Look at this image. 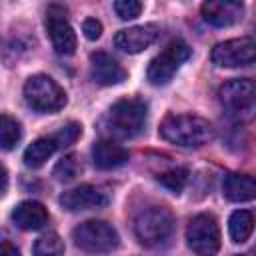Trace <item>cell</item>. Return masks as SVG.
Segmentation results:
<instances>
[{
    "instance_id": "8992f818",
    "label": "cell",
    "mask_w": 256,
    "mask_h": 256,
    "mask_svg": "<svg viewBox=\"0 0 256 256\" xmlns=\"http://www.w3.org/2000/svg\"><path fill=\"white\" fill-rule=\"evenodd\" d=\"M24 100L36 112H58L66 104V94L46 74H34L24 84Z\"/></svg>"
},
{
    "instance_id": "52a82bcc",
    "label": "cell",
    "mask_w": 256,
    "mask_h": 256,
    "mask_svg": "<svg viewBox=\"0 0 256 256\" xmlns=\"http://www.w3.org/2000/svg\"><path fill=\"white\" fill-rule=\"evenodd\" d=\"M188 58H190V46L184 40L176 38V40L168 42L166 48L158 56H154L150 60L148 70H146L148 82L152 86H164V84H168L174 78V74L178 72V68Z\"/></svg>"
},
{
    "instance_id": "d4e9b609",
    "label": "cell",
    "mask_w": 256,
    "mask_h": 256,
    "mask_svg": "<svg viewBox=\"0 0 256 256\" xmlns=\"http://www.w3.org/2000/svg\"><path fill=\"white\" fill-rule=\"evenodd\" d=\"M80 132H82V126H80L78 122H68L66 126H62V128L54 134V138H56L58 146H70V144L76 142V138L80 136Z\"/></svg>"
},
{
    "instance_id": "e0dca14e",
    "label": "cell",
    "mask_w": 256,
    "mask_h": 256,
    "mask_svg": "<svg viewBox=\"0 0 256 256\" xmlns=\"http://www.w3.org/2000/svg\"><path fill=\"white\" fill-rule=\"evenodd\" d=\"M222 192L230 202H246L256 198V178L250 174H238L232 172L224 176Z\"/></svg>"
},
{
    "instance_id": "ac0fdd59",
    "label": "cell",
    "mask_w": 256,
    "mask_h": 256,
    "mask_svg": "<svg viewBox=\"0 0 256 256\" xmlns=\"http://www.w3.org/2000/svg\"><path fill=\"white\" fill-rule=\"evenodd\" d=\"M58 142L54 136H44L34 140L26 150H24V164L28 168H40L56 150H58Z\"/></svg>"
},
{
    "instance_id": "9a60e30c",
    "label": "cell",
    "mask_w": 256,
    "mask_h": 256,
    "mask_svg": "<svg viewBox=\"0 0 256 256\" xmlns=\"http://www.w3.org/2000/svg\"><path fill=\"white\" fill-rule=\"evenodd\" d=\"M128 158H130L128 150L114 140H98L92 146V160H94V166H98L100 170L118 168L126 164Z\"/></svg>"
},
{
    "instance_id": "f1b7e54d",
    "label": "cell",
    "mask_w": 256,
    "mask_h": 256,
    "mask_svg": "<svg viewBox=\"0 0 256 256\" xmlns=\"http://www.w3.org/2000/svg\"><path fill=\"white\" fill-rule=\"evenodd\" d=\"M238 256H240V254H238Z\"/></svg>"
},
{
    "instance_id": "ba28073f",
    "label": "cell",
    "mask_w": 256,
    "mask_h": 256,
    "mask_svg": "<svg viewBox=\"0 0 256 256\" xmlns=\"http://www.w3.org/2000/svg\"><path fill=\"white\" fill-rule=\"evenodd\" d=\"M186 242L198 256H216L220 250V228L212 214H198L186 228Z\"/></svg>"
},
{
    "instance_id": "5b68a950",
    "label": "cell",
    "mask_w": 256,
    "mask_h": 256,
    "mask_svg": "<svg viewBox=\"0 0 256 256\" xmlns=\"http://www.w3.org/2000/svg\"><path fill=\"white\" fill-rule=\"evenodd\" d=\"M72 238L76 246L90 254H106L118 248L120 236L116 228H112L104 220H86L72 230Z\"/></svg>"
},
{
    "instance_id": "484cf974",
    "label": "cell",
    "mask_w": 256,
    "mask_h": 256,
    "mask_svg": "<svg viewBox=\"0 0 256 256\" xmlns=\"http://www.w3.org/2000/svg\"><path fill=\"white\" fill-rule=\"evenodd\" d=\"M82 32L88 40H98L100 34H102V24L96 18H86L84 24H82Z\"/></svg>"
},
{
    "instance_id": "7402d4cb",
    "label": "cell",
    "mask_w": 256,
    "mask_h": 256,
    "mask_svg": "<svg viewBox=\"0 0 256 256\" xmlns=\"http://www.w3.org/2000/svg\"><path fill=\"white\" fill-rule=\"evenodd\" d=\"M80 170H82V166H80L78 158L74 154H68L62 160H58V164L54 166V178L60 182H70L80 174Z\"/></svg>"
},
{
    "instance_id": "d6986e66",
    "label": "cell",
    "mask_w": 256,
    "mask_h": 256,
    "mask_svg": "<svg viewBox=\"0 0 256 256\" xmlns=\"http://www.w3.org/2000/svg\"><path fill=\"white\" fill-rule=\"evenodd\" d=\"M256 216L250 210H236L228 220V232L234 242H246L254 230Z\"/></svg>"
},
{
    "instance_id": "44dd1931",
    "label": "cell",
    "mask_w": 256,
    "mask_h": 256,
    "mask_svg": "<svg viewBox=\"0 0 256 256\" xmlns=\"http://www.w3.org/2000/svg\"><path fill=\"white\" fill-rule=\"evenodd\" d=\"M34 256H64V242L58 234L50 232L36 240Z\"/></svg>"
},
{
    "instance_id": "8fae6325",
    "label": "cell",
    "mask_w": 256,
    "mask_h": 256,
    "mask_svg": "<svg viewBox=\"0 0 256 256\" xmlns=\"http://www.w3.org/2000/svg\"><path fill=\"white\" fill-rule=\"evenodd\" d=\"M160 34V28L156 24H142V26H132L118 30L114 36V46L126 54H138L146 50L150 44L156 42Z\"/></svg>"
},
{
    "instance_id": "4fadbf2b",
    "label": "cell",
    "mask_w": 256,
    "mask_h": 256,
    "mask_svg": "<svg viewBox=\"0 0 256 256\" xmlns=\"http://www.w3.org/2000/svg\"><path fill=\"white\" fill-rule=\"evenodd\" d=\"M202 18L216 26V28H226L232 26L236 22L242 20L244 16V6L240 2H232V0H212V2H204L202 4Z\"/></svg>"
},
{
    "instance_id": "4316f807",
    "label": "cell",
    "mask_w": 256,
    "mask_h": 256,
    "mask_svg": "<svg viewBox=\"0 0 256 256\" xmlns=\"http://www.w3.org/2000/svg\"><path fill=\"white\" fill-rule=\"evenodd\" d=\"M0 256H20V252L16 250V246H12L8 240H4L2 248H0Z\"/></svg>"
},
{
    "instance_id": "3957f363",
    "label": "cell",
    "mask_w": 256,
    "mask_h": 256,
    "mask_svg": "<svg viewBox=\"0 0 256 256\" xmlns=\"http://www.w3.org/2000/svg\"><path fill=\"white\" fill-rule=\"evenodd\" d=\"M220 104L234 122H250L256 118V80L234 78L220 88Z\"/></svg>"
},
{
    "instance_id": "30bf717a",
    "label": "cell",
    "mask_w": 256,
    "mask_h": 256,
    "mask_svg": "<svg viewBox=\"0 0 256 256\" xmlns=\"http://www.w3.org/2000/svg\"><path fill=\"white\" fill-rule=\"evenodd\" d=\"M46 30L52 42V48L60 54V56H70L76 50V34L74 28L68 24V20L64 18V10H60L58 6H52L48 10V18H46Z\"/></svg>"
},
{
    "instance_id": "ffe728a7",
    "label": "cell",
    "mask_w": 256,
    "mask_h": 256,
    "mask_svg": "<svg viewBox=\"0 0 256 256\" xmlns=\"http://www.w3.org/2000/svg\"><path fill=\"white\" fill-rule=\"evenodd\" d=\"M20 136H22L20 124L14 118H10L8 114H2V118H0V144H2V148L12 150L18 144Z\"/></svg>"
},
{
    "instance_id": "9c48e42d",
    "label": "cell",
    "mask_w": 256,
    "mask_h": 256,
    "mask_svg": "<svg viewBox=\"0 0 256 256\" xmlns=\"http://www.w3.org/2000/svg\"><path fill=\"white\" fill-rule=\"evenodd\" d=\"M210 58L216 66H222V68L248 66L256 60V40L250 36H240V38L218 42L212 48Z\"/></svg>"
},
{
    "instance_id": "7a4b0ae2",
    "label": "cell",
    "mask_w": 256,
    "mask_h": 256,
    "mask_svg": "<svg viewBox=\"0 0 256 256\" xmlns=\"http://www.w3.org/2000/svg\"><path fill=\"white\" fill-rule=\"evenodd\" d=\"M146 124V104L138 98H124L110 106L104 128L116 138H134L142 132Z\"/></svg>"
},
{
    "instance_id": "7c38bea8",
    "label": "cell",
    "mask_w": 256,
    "mask_h": 256,
    "mask_svg": "<svg viewBox=\"0 0 256 256\" xmlns=\"http://www.w3.org/2000/svg\"><path fill=\"white\" fill-rule=\"evenodd\" d=\"M60 204L70 212H78V210L102 208L108 204V198L100 188H96L92 184H80V186L64 192L60 196Z\"/></svg>"
},
{
    "instance_id": "6da1fadb",
    "label": "cell",
    "mask_w": 256,
    "mask_h": 256,
    "mask_svg": "<svg viewBox=\"0 0 256 256\" xmlns=\"http://www.w3.org/2000/svg\"><path fill=\"white\" fill-rule=\"evenodd\" d=\"M160 136L182 148H196L212 140L214 128L194 114H168L160 124Z\"/></svg>"
},
{
    "instance_id": "277c9868",
    "label": "cell",
    "mask_w": 256,
    "mask_h": 256,
    "mask_svg": "<svg viewBox=\"0 0 256 256\" xmlns=\"http://www.w3.org/2000/svg\"><path fill=\"white\" fill-rule=\"evenodd\" d=\"M174 230V216L164 206H150L134 220V234L144 246L164 244Z\"/></svg>"
},
{
    "instance_id": "5bb4252c",
    "label": "cell",
    "mask_w": 256,
    "mask_h": 256,
    "mask_svg": "<svg viewBox=\"0 0 256 256\" xmlns=\"http://www.w3.org/2000/svg\"><path fill=\"white\" fill-rule=\"evenodd\" d=\"M90 76L100 86H114L126 80V70L106 52H94L90 56Z\"/></svg>"
},
{
    "instance_id": "cb8c5ba5",
    "label": "cell",
    "mask_w": 256,
    "mask_h": 256,
    "mask_svg": "<svg viewBox=\"0 0 256 256\" xmlns=\"http://www.w3.org/2000/svg\"><path fill=\"white\" fill-rule=\"evenodd\" d=\"M114 10L120 20H134L142 12V2L138 0H118L114 2Z\"/></svg>"
},
{
    "instance_id": "603a6c76",
    "label": "cell",
    "mask_w": 256,
    "mask_h": 256,
    "mask_svg": "<svg viewBox=\"0 0 256 256\" xmlns=\"http://www.w3.org/2000/svg\"><path fill=\"white\" fill-rule=\"evenodd\" d=\"M158 182H160L162 186H166L170 192L180 194L182 188H184L186 182H188V170H186V168H174V170H168V172H164V174L158 176Z\"/></svg>"
},
{
    "instance_id": "2e32d148",
    "label": "cell",
    "mask_w": 256,
    "mask_h": 256,
    "mask_svg": "<svg viewBox=\"0 0 256 256\" xmlns=\"http://www.w3.org/2000/svg\"><path fill=\"white\" fill-rule=\"evenodd\" d=\"M12 222L22 230H40L48 222V210L36 200H24L12 210Z\"/></svg>"
},
{
    "instance_id": "83f0119b",
    "label": "cell",
    "mask_w": 256,
    "mask_h": 256,
    "mask_svg": "<svg viewBox=\"0 0 256 256\" xmlns=\"http://www.w3.org/2000/svg\"><path fill=\"white\" fill-rule=\"evenodd\" d=\"M6 186H8V174L6 168H2V192H6Z\"/></svg>"
}]
</instances>
